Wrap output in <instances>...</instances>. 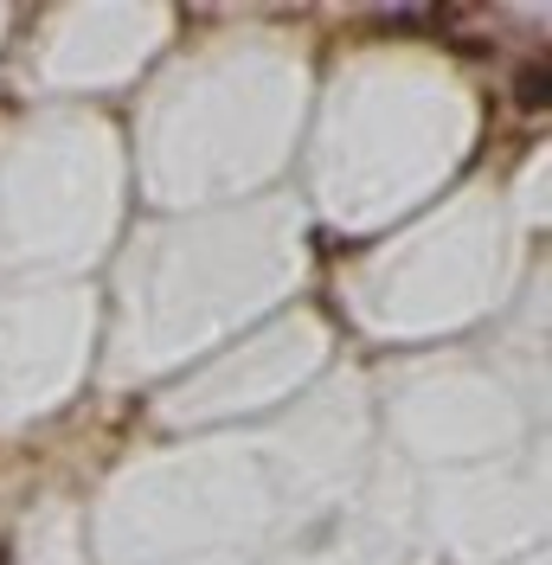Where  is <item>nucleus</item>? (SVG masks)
<instances>
[{
	"instance_id": "nucleus-1",
	"label": "nucleus",
	"mask_w": 552,
	"mask_h": 565,
	"mask_svg": "<svg viewBox=\"0 0 552 565\" xmlns=\"http://www.w3.org/2000/svg\"><path fill=\"white\" fill-rule=\"evenodd\" d=\"M380 26H405V33H431V26H444V13H380Z\"/></svg>"
},
{
	"instance_id": "nucleus-2",
	"label": "nucleus",
	"mask_w": 552,
	"mask_h": 565,
	"mask_svg": "<svg viewBox=\"0 0 552 565\" xmlns=\"http://www.w3.org/2000/svg\"><path fill=\"white\" fill-rule=\"evenodd\" d=\"M520 104H527V109H540V104H546V71H540V65H533V71H520Z\"/></svg>"
}]
</instances>
